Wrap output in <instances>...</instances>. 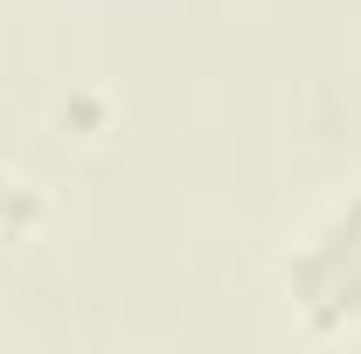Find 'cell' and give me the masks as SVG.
<instances>
[{
    "instance_id": "1",
    "label": "cell",
    "mask_w": 361,
    "mask_h": 354,
    "mask_svg": "<svg viewBox=\"0 0 361 354\" xmlns=\"http://www.w3.org/2000/svg\"><path fill=\"white\" fill-rule=\"evenodd\" d=\"M278 299L299 341L341 348L361 341V181L334 188L278 250Z\"/></svg>"
},
{
    "instance_id": "2",
    "label": "cell",
    "mask_w": 361,
    "mask_h": 354,
    "mask_svg": "<svg viewBox=\"0 0 361 354\" xmlns=\"http://www.w3.org/2000/svg\"><path fill=\"white\" fill-rule=\"evenodd\" d=\"M49 222V195L42 181L28 174V167H14V160H0V250H21V243H35Z\"/></svg>"
}]
</instances>
